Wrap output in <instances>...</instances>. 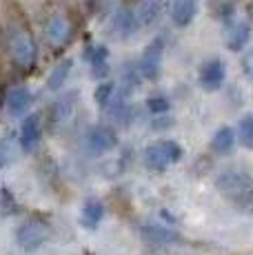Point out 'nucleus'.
Wrapping results in <instances>:
<instances>
[{
    "instance_id": "nucleus-1",
    "label": "nucleus",
    "mask_w": 253,
    "mask_h": 255,
    "mask_svg": "<svg viewBox=\"0 0 253 255\" xmlns=\"http://www.w3.org/2000/svg\"><path fill=\"white\" fill-rule=\"evenodd\" d=\"M7 51L13 65L22 71H31L38 62V45L31 31L22 24H11L7 29Z\"/></svg>"
},
{
    "instance_id": "nucleus-2",
    "label": "nucleus",
    "mask_w": 253,
    "mask_h": 255,
    "mask_svg": "<svg viewBox=\"0 0 253 255\" xmlns=\"http://www.w3.org/2000/svg\"><path fill=\"white\" fill-rule=\"evenodd\" d=\"M51 235V227L47 220L38 218V215H31V218H25L20 224L16 227V233H13V240H16L18 249L25 253H36L38 249H42L47 244Z\"/></svg>"
},
{
    "instance_id": "nucleus-3",
    "label": "nucleus",
    "mask_w": 253,
    "mask_h": 255,
    "mask_svg": "<svg viewBox=\"0 0 253 255\" xmlns=\"http://www.w3.org/2000/svg\"><path fill=\"white\" fill-rule=\"evenodd\" d=\"M182 155H184V151L176 140H155L144 149L142 160L149 171L164 173L169 166L178 164L182 160Z\"/></svg>"
},
{
    "instance_id": "nucleus-4",
    "label": "nucleus",
    "mask_w": 253,
    "mask_h": 255,
    "mask_svg": "<svg viewBox=\"0 0 253 255\" xmlns=\"http://www.w3.org/2000/svg\"><path fill=\"white\" fill-rule=\"evenodd\" d=\"M216 189L220 191L225 198L231 200V202H236L247 191L253 189V175L242 169H227V171H222V173H218Z\"/></svg>"
},
{
    "instance_id": "nucleus-5",
    "label": "nucleus",
    "mask_w": 253,
    "mask_h": 255,
    "mask_svg": "<svg viewBox=\"0 0 253 255\" xmlns=\"http://www.w3.org/2000/svg\"><path fill=\"white\" fill-rule=\"evenodd\" d=\"M42 33H45V40L51 47H65L71 40V33H74V24H71L69 16L65 11H51L45 18L42 24Z\"/></svg>"
},
{
    "instance_id": "nucleus-6",
    "label": "nucleus",
    "mask_w": 253,
    "mask_h": 255,
    "mask_svg": "<svg viewBox=\"0 0 253 255\" xmlns=\"http://www.w3.org/2000/svg\"><path fill=\"white\" fill-rule=\"evenodd\" d=\"M164 38L155 36L147 47H144L142 56H140V62H138V71L144 80H155L162 71V60H164Z\"/></svg>"
},
{
    "instance_id": "nucleus-7",
    "label": "nucleus",
    "mask_w": 253,
    "mask_h": 255,
    "mask_svg": "<svg viewBox=\"0 0 253 255\" xmlns=\"http://www.w3.org/2000/svg\"><path fill=\"white\" fill-rule=\"evenodd\" d=\"M85 144L91 153L102 155V153H107V151L116 149V144H118V135H116V131L111 129L109 125H96L87 131Z\"/></svg>"
},
{
    "instance_id": "nucleus-8",
    "label": "nucleus",
    "mask_w": 253,
    "mask_h": 255,
    "mask_svg": "<svg viewBox=\"0 0 253 255\" xmlns=\"http://www.w3.org/2000/svg\"><path fill=\"white\" fill-rule=\"evenodd\" d=\"M18 142H20V149L25 153L38 149V144L42 142V116L40 114H29L22 118L20 131H18Z\"/></svg>"
},
{
    "instance_id": "nucleus-9",
    "label": "nucleus",
    "mask_w": 253,
    "mask_h": 255,
    "mask_svg": "<svg viewBox=\"0 0 253 255\" xmlns=\"http://www.w3.org/2000/svg\"><path fill=\"white\" fill-rule=\"evenodd\" d=\"M227 80V65L220 58H211L204 60L198 71V82L204 91H218Z\"/></svg>"
},
{
    "instance_id": "nucleus-10",
    "label": "nucleus",
    "mask_w": 253,
    "mask_h": 255,
    "mask_svg": "<svg viewBox=\"0 0 253 255\" xmlns=\"http://www.w3.org/2000/svg\"><path fill=\"white\" fill-rule=\"evenodd\" d=\"M140 235L151 247H171V244L180 242V233L167 224H144L140 229Z\"/></svg>"
},
{
    "instance_id": "nucleus-11",
    "label": "nucleus",
    "mask_w": 253,
    "mask_h": 255,
    "mask_svg": "<svg viewBox=\"0 0 253 255\" xmlns=\"http://www.w3.org/2000/svg\"><path fill=\"white\" fill-rule=\"evenodd\" d=\"M138 27H140V22H138V16H135V9L123 7L114 13V18H111V31H114V36L120 38V40L131 38Z\"/></svg>"
},
{
    "instance_id": "nucleus-12",
    "label": "nucleus",
    "mask_w": 253,
    "mask_h": 255,
    "mask_svg": "<svg viewBox=\"0 0 253 255\" xmlns=\"http://www.w3.org/2000/svg\"><path fill=\"white\" fill-rule=\"evenodd\" d=\"M198 9H200V0H173L169 7V18L176 27L184 29L196 20Z\"/></svg>"
},
{
    "instance_id": "nucleus-13",
    "label": "nucleus",
    "mask_w": 253,
    "mask_h": 255,
    "mask_svg": "<svg viewBox=\"0 0 253 255\" xmlns=\"http://www.w3.org/2000/svg\"><path fill=\"white\" fill-rule=\"evenodd\" d=\"M78 93L76 91H67L65 96H60L51 107V120L53 125H67L76 114V105H78Z\"/></svg>"
},
{
    "instance_id": "nucleus-14",
    "label": "nucleus",
    "mask_w": 253,
    "mask_h": 255,
    "mask_svg": "<svg viewBox=\"0 0 253 255\" xmlns=\"http://www.w3.org/2000/svg\"><path fill=\"white\" fill-rule=\"evenodd\" d=\"M33 96L27 87H13L11 91L7 93V100H4V107H7V114L11 118H20L25 116V111L31 105Z\"/></svg>"
},
{
    "instance_id": "nucleus-15",
    "label": "nucleus",
    "mask_w": 253,
    "mask_h": 255,
    "mask_svg": "<svg viewBox=\"0 0 253 255\" xmlns=\"http://www.w3.org/2000/svg\"><path fill=\"white\" fill-rule=\"evenodd\" d=\"M85 60L91 65L94 78H105L109 73V49L105 45H91L85 51Z\"/></svg>"
},
{
    "instance_id": "nucleus-16",
    "label": "nucleus",
    "mask_w": 253,
    "mask_h": 255,
    "mask_svg": "<svg viewBox=\"0 0 253 255\" xmlns=\"http://www.w3.org/2000/svg\"><path fill=\"white\" fill-rule=\"evenodd\" d=\"M105 218V204L96 198H89L85 204H82V211H80V224L89 231L98 229V224L102 222Z\"/></svg>"
},
{
    "instance_id": "nucleus-17",
    "label": "nucleus",
    "mask_w": 253,
    "mask_h": 255,
    "mask_svg": "<svg viewBox=\"0 0 253 255\" xmlns=\"http://www.w3.org/2000/svg\"><path fill=\"white\" fill-rule=\"evenodd\" d=\"M251 40V24L249 22H236L227 33V47L229 51H242L247 49Z\"/></svg>"
},
{
    "instance_id": "nucleus-18",
    "label": "nucleus",
    "mask_w": 253,
    "mask_h": 255,
    "mask_svg": "<svg viewBox=\"0 0 253 255\" xmlns=\"http://www.w3.org/2000/svg\"><path fill=\"white\" fill-rule=\"evenodd\" d=\"M164 9V0H140L135 7V16H138L140 27H149L160 18Z\"/></svg>"
},
{
    "instance_id": "nucleus-19",
    "label": "nucleus",
    "mask_w": 253,
    "mask_h": 255,
    "mask_svg": "<svg viewBox=\"0 0 253 255\" xmlns=\"http://www.w3.org/2000/svg\"><path fill=\"white\" fill-rule=\"evenodd\" d=\"M238 144V133L236 129H231V127H220V129H216V133H213L211 138V149L216 151V153H229V151L233 149V146Z\"/></svg>"
},
{
    "instance_id": "nucleus-20",
    "label": "nucleus",
    "mask_w": 253,
    "mask_h": 255,
    "mask_svg": "<svg viewBox=\"0 0 253 255\" xmlns=\"http://www.w3.org/2000/svg\"><path fill=\"white\" fill-rule=\"evenodd\" d=\"M18 146H20V142H18V133H13V131H7V133L0 138V171L7 169V166L16 160Z\"/></svg>"
},
{
    "instance_id": "nucleus-21",
    "label": "nucleus",
    "mask_w": 253,
    "mask_h": 255,
    "mask_svg": "<svg viewBox=\"0 0 253 255\" xmlns=\"http://www.w3.org/2000/svg\"><path fill=\"white\" fill-rule=\"evenodd\" d=\"M71 67H74V62L71 60H60L58 62V65L51 69L49 76H47V89L49 91H60L62 87H65V82L69 80Z\"/></svg>"
},
{
    "instance_id": "nucleus-22",
    "label": "nucleus",
    "mask_w": 253,
    "mask_h": 255,
    "mask_svg": "<svg viewBox=\"0 0 253 255\" xmlns=\"http://www.w3.org/2000/svg\"><path fill=\"white\" fill-rule=\"evenodd\" d=\"M116 93H118V87H116V82L102 80L100 85L96 87V91H94V102L100 107L102 111H107V109H109V105L114 102Z\"/></svg>"
},
{
    "instance_id": "nucleus-23",
    "label": "nucleus",
    "mask_w": 253,
    "mask_h": 255,
    "mask_svg": "<svg viewBox=\"0 0 253 255\" xmlns=\"http://www.w3.org/2000/svg\"><path fill=\"white\" fill-rule=\"evenodd\" d=\"M238 142H240L245 149L253 151V114H245L238 122Z\"/></svg>"
},
{
    "instance_id": "nucleus-24",
    "label": "nucleus",
    "mask_w": 253,
    "mask_h": 255,
    "mask_svg": "<svg viewBox=\"0 0 253 255\" xmlns=\"http://www.w3.org/2000/svg\"><path fill=\"white\" fill-rule=\"evenodd\" d=\"M140 80H142V76H140V71H138V65H125V69H123V87L120 89L126 91V93H131L133 89H138L140 87Z\"/></svg>"
},
{
    "instance_id": "nucleus-25",
    "label": "nucleus",
    "mask_w": 253,
    "mask_h": 255,
    "mask_svg": "<svg viewBox=\"0 0 253 255\" xmlns=\"http://www.w3.org/2000/svg\"><path fill=\"white\" fill-rule=\"evenodd\" d=\"M0 211L2 215H13L18 211V200L9 186H0Z\"/></svg>"
},
{
    "instance_id": "nucleus-26",
    "label": "nucleus",
    "mask_w": 253,
    "mask_h": 255,
    "mask_svg": "<svg viewBox=\"0 0 253 255\" xmlns=\"http://www.w3.org/2000/svg\"><path fill=\"white\" fill-rule=\"evenodd\" d=\"M147 109L151 111L153 116H160V114H167L171 109V100L167 96H153L147 100Z\"/></svg>"
},
{
    "instance_id": "nucleus-27",
    "label": "nucleus",
    "mask_w": 253,
    "mask_h": 255,
    "mask_svg": "<svg viewBox=\"0 0 253 255\" xmlns=\"http://www.w3.org/2000/svg\"><path fill=\"white\" fill-rule=\"evenodd\" d=\"M211 9L218 18H229L233 11V0H211Z\"/></svg>"
},
{
    "instance_id": "nucleus-28",
    "label": "nucleus",
    "mask_w": 253,
    "mask_h": 255,
    "mask_svg": "<svg viewBox=\"0 0 253 255\" xmlns=\"http://www.w3.org/2000/svg\"><path fill=\"white\" fill-rule=\"evenodd\" d=\"M236 209L238 211H242V213H247V215H253V189L251 191H247L245 195H242L240 200H236Z\"/></svg>"
},
{
    "instance_id": "nucleus-29",
    "label": "nucleus",
    "mask_w": 253,
    "mask_h": 255,
    "mask_svg": "<svg viewBox=\"0 0 253 255\" xmlns=\"http://www.w3.org/2000/svg\"><path fill=\"white\" fill-rule=\"evenodd\" d=\"M240 67H242V73H245V76L253 82V47H251V49H247V51L242 53Z\"/></svg>"
},
{
    "instance_id": "nucleus-30",
    "label": "nucleus",
    "mask_w": 253,
    "mask_h": 255,
    "mask_svg": "<svg viewBox=\"0 0 253 255\" xmlns=\"http://www.w3.org/2000/svg\"><path fill=\"white\" fill-rule=\"evenodd\" d=\"M247 11H249V16L253 18V0H249V4H247Z\"/></svg>"
}]
</instances>
